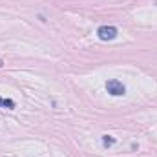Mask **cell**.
Wrapping results in <instances>:
<instances>
[{"label":"cell","mask_w":157,"mask_h":157,"mask_svg":"<svg viewBox=\"0 0 157 157\" xmlns=\"http://www.w3.org/2000/svg\"><path fill=\"white\" fill-rule=\"evenodd\" d=\"M106 91L112 95V97H122L124 93H126V88H124V84L117 80V78H110L108 82H106Z\"/></svg>","instance_id":"cell-1"},{"label":"cell","mask_w":157,"mask_h":157,"mask_svg":"<svg viewBox=\"0 0 157 157\" xmlns=\"http://www.w3.org/2000/svg\"><path fill=\"white\" fill-rule=\"evenodd\" d=\"M97 35H99V39L104 40V42L113 40L117 37V28H113V26H101L97 29Z\"/></svg>","instance_id":"cell-2"},{"label":"cell","mask_w":157,"mask_h":157,"mask_svg":"<svg viewBox=\"0 0 157 157\" xmlns=\"http://www.w3.org/2000/svg\"><path fill=\"white\" fill-rule=\"evenodd\" d=\"M0 106H2V108H7V110H13V108H15V101H11V99H2V97H0Z\"/></svg>","instance_id":"cell-3"},{"label":"cell","mask_w":157,"mask_h":157,"mask_svg":"<svg viewBox=\"0 0 157 157\" xmlns=\"http://www.w3.org/2000/svg\"><path fill=\"white\" fill-rule=\"evenodd\" d=\"M113 143H115V139H113L112 135H102V144H104V146H112Z\"/></svg>","instance_id":"cell-4"},{"label":"cell","mask_w":157,"mask_h":157,"mask_svg":"<svg viewBox=\"0 0 157 157\" xmlns=\"http://www.w3.org/2000/svg\"><path fill=\"white\" fill-rule=\"evenodd\" d=\"M0 66H2V62H0Z\"/></svg>","instance_id":"cell-5"}]
</instances>
